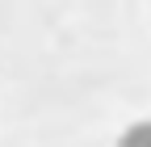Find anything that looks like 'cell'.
Segmentation results:
<instances>
[{
    "label": "cell",
    "instance_id": "6da1fadb",
    "mask_svg": "<svg viewBox=\"0 0 151 147\" xmlns=\"http://www.w3.org/2000/svg\"><path fill=\"white\" fill-rule=\"evenodd\" d=\"M118 147H151V118H147V122H134V126L118 139Z\"/></svg>",
    "mask_w": 151,
    "mask_h": 147
}]
</instances>
